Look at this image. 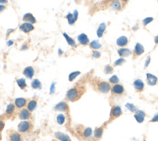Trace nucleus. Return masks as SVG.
<instances>
[{
	"mask_svg": "<svg viewBox=\"0 0 158 141\" xmlns=\"http://www.w3.org/2000/svg\"><path fill=\"white\" fill-rule=\"evenodd\" d=\"M77 40L79 42L80 44H81V45L86 46L89 44L90 43V40L88 38L87 35L85 33H81L80 34L79 36L77 37Z\"/></svg>",
	"mask_w": 158,
	"mask_h": 141,
	"instance_id": "obj_15",
	"label": "nucleus"
},
{
	"mask_svg": "<svg viewBox=\"0 0 158 141\" xmlns=\"http://www.w3.org/2000/svg\"><path fill=\"white\" fill-rule=\"evenodd\" d=\"M85 92L86 87L85 85L77 83V84L67 91L65 99L69 101H76L80 99Z\"/></svg>",
	"mask_w": 158,
	"mask_h": 141,
	"instance_id": "obj_1",
	"label": "nucleus"
},
{
	"mask_svg": "<svg viewBox=\"0 0 158 141\" xmlns=\"http://www.w3.org/2000/svg\"><path fill=\"white\" fill-rule=\"evenodd\" d=\"M106 28V25L104 22H103L99 25V27L98 28L96 32L98 37H99V38H101L103 35V33L104 32V31H105Z\"/></svg>",
	"mask_w": 158,
	"mask_h": 141,
	"instance_id": "obj_26",
	"label": "nucleus"
},
{
	"mask_svg": "<svg viewBox=\"0 0 158 141\" xmlns=\"http://www.w3.org/2000/svg\"><path fill=\"white\" fill-rule=\"evenodd\" d=\"M111 92L114 95H121L125 92V89L122 85L117 84L111 87Z\"/></svg>",
	"mask_w": 158,
	"mask_h": 141,
	"instance_id": "obj_9",
	"label": "nucleus"
},
{
	"mask_svg": "<svg viewBox=\"0 0 158 141\" xmlns=\"http://www.w3.org/2000/svg\"><path fill=\"white\" fill-rule=\"evenodd\" d=\"M126 108H127L129 111L132 112V113H135V112L137 111V108L135 106L134 104L132 103H127V104L125 105Z\"/></svg>",
	"mask_w": 158,
	"mask_h": 141,
	"instance_id": "obj_33",
	"label": "nucleus"
},
{
	"mask_svg": "<svg viewBox=\"0 0 158 141\" xmlns=\"http://www.w3.org/2000/svg\"><path fill=\"white\" fill-rule=\"evenodd\" d=\"M89 141H90V140H89Z\"/></svg>",
	"mask_w": 158,
	"mask_h": 141,
	"instance_id": "obj_54",
	"label": "nucleus"
},
{
	"mask_svg": "<svg viewBox=\"0 0 158 141\" xmlns=\"http://www.w3.org/2000/svg\"><path fill=\"white\" fill-rule=\"evenodd\" d=\"M90 48L92 49H93L94 50H96L98 49H99L101 47V44L99 43L98 40H95L90 43Z\"/></svg>",
	"mask_w": 158,
	"mask_h": 141,
	"instance_id": "obj_27",
	"label": "nucleus"
},
{
	"mask_svg": "<svg viewBox=\"0 0 158 141\" xmlns=\"http://www.w3.org/2000/svg\"><path fill=\"white\" fill-rule=\"evenodd\" d=\"M122 115V109L119 106H114L111 110L110 113L109 121H111L114 119L118 118Z\"/></svg>",
	"mask_w": 158,
	"mask_h": 141,
	"instance_id": "obj_5",
	"label": "nucleus"
},
{
	"mask_svg": "<svg viewBox=\"0 0 158 141\" xmlns=\"http://www.w3.org/2000/svg\"><path fill=\"white\" fill-rule=\"evenodd\" d=\"M134 87L138 92H141L144 90L145 84L141 79H136L134 82Z\"/></svg>",
	"mask_w": 158,
	"mask_h": 141,
	"instance_id": "obj_17",
	"label": "nucleus"
},
{
	"mask_svg": "<svg viewBox=\"0 0 158 141\" xmlns=\"http://www.w3.org/2000/svg\"><path fill=\"white\" fill-rule=\"evenodd\" d=\"M63 36L65 38V40H66V42L67 43H68L69 45H70V46H72V47H73V48H75L77 46V44H76L75 40H74V38H71V37L69 36L67 33L64 32Z\"/></svg>",
	"mask_w": 158,
	"mask_h": 141,
	"instance_id": "obj_21",
	"label": "nucleus"
},
{
	"mask_svg": "<svg viewBox=\"0 0 158 141\" xmlns=\"http://www.w3.org/2000/svg\"><path fill=\"white\" fill-rule=\"evenodd\" d=\"M58 54H59V56H61V55L63 54V51L61 49L59 48V50H58Z\"/></svg>",
	"mask_w": 158,
	"mask_h": 141,
	"instance_id": "obj_50",
	"label": "nucleus"
},
{
	"mask_svg": "<svg viewBox=\"0 0 158 141\" xmlns=\"http://www.w3.org/2000/svg\"><path fill=\"white\" fill-rule=\"evenodd\" d=\"M109 82L111 84H117L119 82V77L116 75H114L111 77L109 78Z\"/></svg>",
	"mask_w": 158,
	"mask_h": 141,
	"instance_id": "obj_34",
	"label": "nucleus"
},
{
	"mask_svg": "<svg viewBox=\"0 0 158 141\" xmlns=\"http://www.w3.org/2000/svg\"><path fill=\"white\" fill-rule=\"evenodd\" d=\"M150 121L152 123L158 122V112L155 114V115L154 116V117L152 118V119Z\"/></svg>",
	"mask_w": 158,
	"mask_h": 141,
	"instance_id": "obj_44",
	"label": "nucleus"
},
{
	"mask_svg": "<svg viewBox=\"0 0 158 141\" xmlns=\"http://www.w3.org/2000/svg\"><path fill=\"white\" fill-rule=\"evenodd\" d=\"M8 138V141H22L20 133L14 130L9 131Z\"/></svg>",
	"mask_w": 158,
	"mask_h": 141,
	"instance_id": "obj_6",
	"label": "nucleus"
},
{
	"mask_svg": "<svg viewBox=\"0 0 158 141\" xmlns=\"http://www.w3.org/2000/svg\"><path fill=\"white\" fill-rule=\"evenodd\" d=\"M73 16H74V20L76 22L78 19V17H79V12H78L77 10H74V11L73 12Z\"/></svg>",
	"mask_w": 158,
	"mask_h": 141,
	"instance_id": "obj_43",
	"label": "nucleus"
},
{
	"mask_svg": "<svg viewBox=\"0 0 158 141\" xmlns=\"http://www.w3.org/2000/svg\"><path fill=\"white\" fill-rule=\"evenodd\" d=\"M145 52V48L144 46L142 45L141 44H140V43H137L136 44L135 48L134 50V52H133V59L135 60L136 58H138V56H141L143 53Z\"/></svg>",
	"mask_w": 158,
	"mask_h": 141,
	"instance_id": "obj_8",
	"label": "nucleus"
},
{
	"mask_svg": "<svg viewBox=\"0 0 158 141\" xmlns=\"http://www.w3.org/2000/svg\"><path fill=\"white\" fill-rule=\"evenodd\" d=\"M153 19H154L153 17H146V18L144 19L143 21H142V22H143V25L144 26H146L147 25L151 22L152 21H153Z\"/></svg>",
	"mask_w": 158,
	"mask_h": 141,
	"instance_id": "obj_38",
	"label": "nucleus"
},
{
	"mask_svg": "<svg viewBox=\"0 0 158 141\" xmlns=\"http://www.w3.org/2000/svg\"><path fill=\"white\" fill-rule=\"evenodd\" d=\"M33 124L29 120H25L19 123L18 126V131L20 133H26L32 129Z\"/></svg>",
	"mask_w": 158,
	"mask_h": 141,
	"instance_id": "obj_3",
	"label": "nucleus"
},
{
	"mask_svg": "<svg viewBox=\"0 0 158 141\" xmlns=\"http://www.w3.org/2000/svg\"><path fill=\"white\" fill-rule=\"evenodd\" d=\"M19 118L21 120H30L32 118V112H30L27 108H22L19 113Z\"/></svg>",
	"mask_w": 158,
	"mask_h": 141,
	"instance_id": "obj_7",
	"label": "nucleus"
},
{
	"mask_svg": "<svg viewBox=\"0 0 158 141\" xmlns=\"http://www.w3.org/2000/svg\"><path fill=\"white\" fill-rule=\"evenodd\" d=\"M0 139H1V135H0Z\"/></svg>",
	"mask_w": 158,
	"mask_h": 141,
	"instance_id": "obj_53",
	"label": "nucleus"
},
{
	"mask_svg": "<svg viewBox=\"0 0 158 141\" xmlns=\"http://www.w3.org/2000/svg\"><path fill=\"white\" fill-rule=\"evenodd\" d=\"M110 6L113 10L116 11H119L122 8L121 3H120L119 0H114L110 4Z\"/></svg>",
	"mask_w": 158,
	"mask_h": 141,
	"instance_id": "obj_24",
	"label": "nucleus"
},
{
	"mask_svg": "<svg viewBox=\"0 0 158 141\" xmlns=\"http://www.w3.org/2000/svg\"><path fill=\"white\" fill-rule=\"evenodd\" d=\"M77 132L81 135H82V137L86 139L91 137L92 133H93V131H92L91 128H85L83 127V126H81V125H80V126L77 127Z\"/></svg>",
	"mask_w": 158,
	"mask_h": 141,
	"instance_id": "obj_4",
	"label": "nucleus"
},
{
	"mask_svg": "<svg viewBox=\"0 0 158 141\" xmlns=\"http://www.w3.org/2000/svg\"><path fill=\"white\" fill-rule=\"evenodd\" d=\"M128 42H129V40H128L127 37L125 36H121L117 39L116 43L120 47H124L127 45Z\"/></svg>",
	"mask_w": 158,
	"mask_h": 141,
	"instance_id": "obj_20",
	"label": "nucleus"
},
{
	"mask_svg": "<svg viewBox=\"0 0 158 141\" xmlns=\"http://www.w3.org/2000/svg\"><path fill=\"white\" fill-rule=\"evenodd\" d=\"M13 44H14V42L12 40H8V42H7V45H8V46H12Z\"/></svg>",
	"mask_w": 158,
	"mask_h": 141,
	"instance_id": "obj_47",
	"label": "nucleus"
},
{
	"mask_svg": "<svg viewBox=\"0 0 158 141\" xmlns=\"http://www.w3.org/2000/svg\"><path fill=\"white\" fill-rule=\"evenodd\" d=\"M16 82L18 85V86L20 87V88L22 89V90H24L27 88V85L26 82V79H24V78H21V79H17L16 81Z\"/></svg>",
	"mask_w": 158,
	"mask_h": 141,
	"instance_id": "obj_29",
	"label": "nucleus"
},
{
	"mask_svg": "<svg viewBox=\"0 0 158 141\" xmlns=\"http://www.w3.org/2000/svg\"><path fill=\"white\" fill-rule=\"evenodd\" d=\"M81 74V72L80 71H74V72H71L69 76V81L70 82L74 81L75 79V78L77 76H79L80 74Z\"/></svg>",
	"mask_w": 158,
	"mask_h": 141,
	"instance_id": "obj_32",
	"label": "nucleus"
},
{
	"mask_svg": "<svg viewBox=\"0 0 158 141\" xmlns=\"http://www.w3.org/2000/svg\"><path fill=\"white\" fill-rule=\"evenodd\" d=\"M113 71H114V69H113V67L111 66L108 65L105 66V67H104V72L106 74H112V73L113 72Z\"/></svg>",
	"mask_w": 158,
	"mask_h": 141,
	"instance_id": "obj_35",
	"label": "nucleus"
},
{
	"mask_svg": "<svg viewBox=\"0 0 158 141\" xmlns=\"http://www.w3.org/2000/svg\"><path fill=\"white\" fill-rule=\"evenodd\" d=\"M55 136L58 139H59L61 141H71L70 137L68 135L65 134L58 132V133H55Z\"/></svg>",
	"mask_w": 158,
	"mask_h": 141,
	"instance_id": "obj_22",
	"label": "nucleus"
},
{
	"mask_svg": "<svg viewBox=\"0 0 158 141\" xmlns=\"http://www.w3.org/2000/svg\"><path fill=\"white\" fill-rule=\"evenodd\" d=\"M19 29L25 33H28L35 29V27L30 23L24 22L19 26Z\"/></svg>",
	"mask_w": 158,
	"mask_h": 141,
	"instance_id": "obj_10",
	"label": "nucleus"
},
{
	"mask_svg": "<svg viewBox=\"0 0 158 141\" xmlns=\"http://www.w3.org/2000/svg\"><path fill=\"white\" fill-rule=\"evenodd\" d=\"M134 117L138 123H141L145 120V117H146V113L142 110H138L135 113Z\"/></svg>",
	"mask_w": 158,
	"mask_h": 141,
	"instance_id": "obj_14",
	"label": "nucleus"
},
{
	"mask_svg": "<svg viewBox=\"0 0 158 141\" xmlns=\"http://www.w3.org/2000/svg\"><path fill=\"white\" fill-rule=\"evenodd\" d=\"M118 54L120 57L122 58H125V57H127L132 54V51L130 49L126 48H120L118 51Z\"/></svg>",
	"mask_w": 158,
	"mask_h": 141,
	"instance_id": "obj_19",
	"label": "nucleus"
},
{
	"mask_svg": "<svg viewBox=\"0 0 158 141\" xmlns=\"http://www.w3.org/2000/svg\"><path fill=\"white\" fill-rule=\"evenodd\" d=\"M150 62H151V57L149 56H148V58H147L146 61H145V69H146L148 67V66L150 65Z\"/></svg>",
	"mask_w": 158,
	"mask_h": 141,
	"instance_id": "obj_40",
	"label": "nucleus"
},
{
	"mask_svg": "<svg viewBox=\"0 0 158 141\" xmlns=\"http://www.w3.org/2000/svg\"><path fill=\"white\" fill-rule=\"evenodd\" d=\"M31 86L34 89H41L42 87V85L41 82L38 79H35L33 80V81L32 82Z\"/></svg>",
	"mask_w": 158,
	"mask_h": 141,
	"instance_id": "obj_30",
	"label": "nucleus"
},
{
	"mask_svg": "<svg viewBox=\"0 0 158 141\" xmlns=\"http://www.w3.org/2000/svg\"><path fill=\"white\" fill-rule=\"evenodd\" d=\"M8 3V0H0V3L1 4H6Z\"/></svg>",
	"mask_w": 158,
	"mask_h": 141,
	"instance_id": "obj_49",
	"label": "nucleus"
},
{
	"mask_svg": "<svg viewBox=\"0 0 158 141\" xmlns=\"http://www.w3.org/2000/svg\"><path fill=\"white\" fill-rule=\"evenodd\" d=\"M146 81L147 84L151 86H154L157 84L158 81L157 77L154 75L150 74V73H147L146 74Z\"/></svg>",
	"mask_w": 158,
	"mask_h": 141,
	"instance_id": "obj_13",
	"label": "nucleus"
},
{
	"mask_svg": "<svg viewBox=\"0 0 158 141\" xmlns=\"http://www.w3.org/2000/svg\"><path fill=\"white\" fill-rule=\"evenodd\" d=\"M126 62V61L125 59H124L123 58H119L118 60H117L116 61L114 62V66H121L123 65L124 63H125Z\"/></svg>",
	"mask_w": 158,
	"mask_h": 141,
	"instance_id": "obj_37",
	"label": "nucleus"
},
{
	"mask_svg": "<svg viewBox=\"0 0 158 141\" xmlns=\"http://www.w3.org/2000/svg\"><path fill=\"white\" fill-rule=\"evenodd\" d=\"M101 52L97 50H93L92 52V56L95 58H99L101 57Z\"/></svg>",
	"mask_w": 158,
	"mask_h": 141,
	"instance_id": "obj_39",
	"label": "nucleus"
},
{
	"mask_svg": "<svg viewBox=\"0 0 158 141\" xmlns=\"http://www.w3.org/2000/svg\"><path fill=\"white\" fill-rule=\"evenodd\" d=\"M154 42H155V43L156 45H158V35H157L154 38Z\"/></svg>",
	"mask_w": 158,
	"mask_h": 141,
	"instance_id": "obj_51",
	"label": "nucleus"
},
{
	"mask_svg": "<svg viewBox=\"0 0 158 141\" xmlns=\"http://www.w3.org/2000/svg\"><path fill=\"white\" fill-rule=\"evenodd\" d=\"M92 85L97 92L101 93V94H108L111 89V85L109 84V82L100 81L99 79H98L97 78H95V79L93 80Z\"/></svg>",
	"mask_w": 158,
	"mask_h": 141,
	"instance_id": "obj_2",
	"label": "nucleus"
},
{
	"mask_svg": "<svg viewBox=\"0 0 158 141\" xmlns=\"http://www.w3.org/2000/svg\"><path fill=\"white\" fill-rule=\"evenodd\" d=\"M23 74L28 79H32V77L34 76L35 74V70L33 69V67L32 66H28L26 67V68L23 71Z\"/></svg>",
	"mask_w": 158,
	"mask_h": 141,
	"instance_id": "obj_16",
	"label": "nucleus"
},
{
	"mask_svg": "<svg viewBox=\"0 0 158 141\" xmlns=\"http://www.w3.org/2000/svg\"><path fill=\"white\" fill-rule=\"evenodd\" d=\"M14 31V29H13V28H9V29H8V30H7V32H6V37H8L9 36V35L11 34V33L13 32Z\"/></svg>",
	"mask_w": 158,
	"mask_h": 141,
	"instance_id": "obj_46",
	"label": "nucleus"
},
{
	"mask_svg": "<svg viewBox=\"0 0 158 141\" xmlns=\"http://www.w3.org/2000/svg\"><path fill=\"white\" fill-rule=\"evenodd\" d=\"M68 106L66 102L65 101H62L58 103L56 106L54 107V110L56 111H65L67 110Z\"/></svg>",
	"mask_w": 158,
	"mask_h": 141,
	"instance_id": "obj_23",
	"label": "nucleus"
},
{
	"mask_svg": "<svg viewBox=\"0 0 158 141\" xmlns=\"http://www.w3.org/2000/svg\"><path fill=\"white\" fill-rule=\"evenodd\" d=\"M56 119L58 123H59V124H64V123L65 122V117L64 116L62 115V114H60V115H58Z\"/></svg>",
	"mask_w": 158,
	"mask_h": 141,
	"instance_id": "obj_36",
	"label": "nucleus"
},
{
	"mask_svg": "<svg viewBox=\"0 0 158 141\" xmlns=\"http://www.w3.org/2000/svg\"><path fill=\"white\" fill-rule=\"evenodd\" d=\"M128 1H129V0H122V2H123V3H127Z\"/></svg>",
	"mask_w": 158,
	"mask_h": 141,
	"instance_id": "obj_52",
	"label": "nucleus"
},
{
	"mask_svg": "<svg viewBox=\"0 0 158 141\" xmlns=\"http://www.w3.org/2000/svg\"><path fill=\"white\" fill-rule=\"evenodd\" d=\"M22 21H24L25 22L30 23L32 24H35L37 22L36 18L30 12H28V13L25 14L22 17Z\"/></svg>",
	"mask_w": 158,
	"mask_h": 141,
	"instance_id": "obj_11",
	"label": "nucleus"
},
{
	"mask_svg": "<svg viewBox=\"0 0 158 141\" xmlns=\"http://www.w3.org/2000/svg\"><path fill=\"white\" fill-rule=\"evenodd\" d=\"M54 89H55V84L53 83L52 85H51V92L53 93L54 92Z\"/></svg>",
	"mask_w": 158,
	"mask_h": 141,
	"instance_id": "obj_48",
	"label": "nucleus"
},
{
	"mask_svg": "<svg viewBox=\"0 0 158 141\" xmlns=\"http://www.w3.org/2000/svg\"><path fill=\"white\" fill-rule=\"evenodd\" d=\"M6 6L4 4H0V14L6 9Z\"/></svg>",
	"mask_w": 158,
	"mask_h": 141,
	"instance_id": "obj_45",
	"label": "nucleus"
},
{
	"mask_svg": "<svg viewBox=\"0 0 158 141\" xmlns=\"http://www.w3.org/2000/svg\"><path fill=\"white\" fill-rule=\"evenodd\" d=\"M4 126H5V124L4 121H3V119H0V133L3 131V129H4Z\"/></svg>",
	"mask_w": 158,
	"mask_h": 141,
	"instance_id": "obj_42",
	"label": "nucleus"
},
{
	"mask_svg": "<svg viewBox=\"0 0 158 141\" xmlns=\"http://www.w3.org/2000/svg\"><path fill=\"white\" fill-rule=\"evenodd\" d=\"M16 110V106L13 103H10L7 106L5 115L7 117H11L14 115Z\"/></svg>",
	"mask_w": 158,
	"mask_h": 141,
	"instance_id": "obj_18",
	"label": "nucleus"
},
{
	"mask_svg": "<svg viewBox=\"0 0 158 141\" xmlns=\"http://www.w3.org/2000/svg\"><path fill=\"white\" fill-rule=\"evenodd\" d=\"M27 100L24 98H17L14 101V105L17 109H22L27 104Z\"/></svg>",
	"mask_w": 158,
	"mask_h": 141,
	"instance_id": "obj_12",
	"label": "nucleus"
},
{
	"mask_svg": "<svg viewBox=\"0 0 158 141\" xmlns=\"http://www.w3.org/2000/svg\"><path fill=\"white\" fill-rule=\"evenodd\" d=\"M104 129L103 127H99L96 128L95 131H94V135L96 139H99L102 137L103 134Z\"/></svg>",
	"mask_w": 158,
	"mask_h": 141,
	"instance_id": "obj_28",
	"label": "nucleus"
},
{
	"mask_svg": "<svg viewBox=\"0 0 158 141\" xmlns=\"http://www.w3.org/2000/svg\"><path fill=\"white\" fill-rule=\"evenodd\" d=\"M37 105V100L36 99L30 100L29 101H28L27 104V108L28 109L30 112H32L33 110L36 108Z\"/></svg>",
	"mask_w": 158,
	"mask_h": 141,
	"instance_id": "obj_25",
	"label": "nucleus"
},
{
	"mask_svg": "<svg viewBox=\"0 0 158 141\" xmlns=\"http://www.w3.org/2000/svg\"><path fill=\"white\" fill-rule=\"evenodd\" d=\"M29 48V45H28V43H25L23 45L21 46V50H27Z\"/></svg>",
	"mask_w": 158,
	"mask_h": 141,
	"instance_id": "obj_41",
	"label": "nucleus"
},
{
	"mask_svg": "<svg viewBox=\"0 0 158 141\" xmlns=\"http://www.w3.org/2000/svg\"><path fill=\"white\" fill-rule=\"evenodd\" d=\"M65 18L67 19L68 24L69 25H70V26H73V25L75 24V21L74 20L73 14L70 13V12H69V13L66 15V16H65Z\"/></svg>",
	"mask_w": 158,
	"mask_h": 141,
	"instance_id": "obj_31",
	"label": "nucleus"
}]
</instances>
